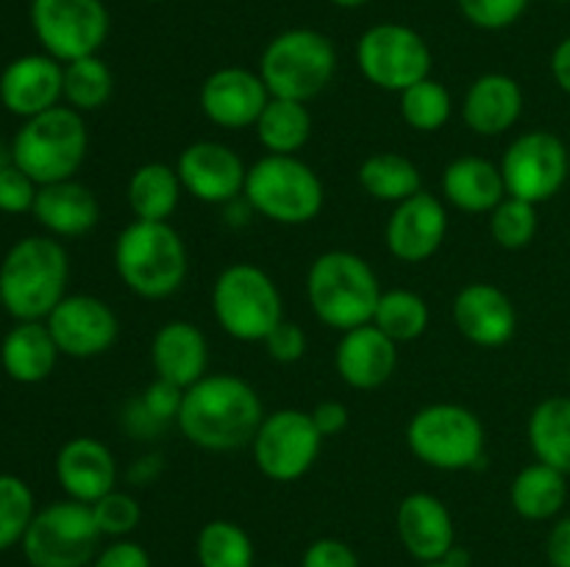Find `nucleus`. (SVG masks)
I'll use <instances>...</instances> for the list:
<instances>
[{"label":"nucleus","instance_id":"nucleus-6","mask_svg":"<svg viewBox=\"0 0 570 567\" xmlns=\"http://www.w3.org/2000/svg\"><path fill=\"white\" fill-rule=\"evenodd\" d=\"M243 198L254 215L276 226H306L326 206V187L298 156L265 153L248 167Z\"/></svg>","mask_w":570,"mask_h":567},{"label":"nucleus","instance_id":"nucleus-57","mask_svg":"<svg viewBox=\"0 0 570 567\" xmlns=\"http://www.w3.org/2000/svg\"><path fill=\"white\" fill-rule=\"evenodd\" d=\"M568 384H570V370H568Z\"/></svg>","mask_w":570,"mask_h":567},{"label":"nucleus","instance_id":"nucleus-55","mask_svg":"<svg viewBox=\"0 0 570 567\" xmlns=\"http://www.w3.org/2000/svg\"><path fill=\"white\" fill-rule=\"evenodd\" d=\"M145 3H161V0H145Z\"/></svg>","mask_w":570,"mask_h":567},{"label":"nucleus","instance_id":"nucleus-41","mask_svg":"<svg viewBox=\"0 0 570 567\" xmlns=\"http://www.w3.org/2000/svg\"><path fill=\"white\" fill-rule=\"evenodd\" d=\"M532 0H456L460 14L482 31H504L515 26Z\"/></svg>","mask_w":570,"mask_h":567},{"label":"nucleus","instance_id":"nucleus-44","mask_svg":"<svg viewBox=\"0 0 570 567\" xmlns=\"http://www.w3.org/2000/svg\"><path fill=\"white\" fill-rule=\"evenodd\" d=\"M139 400H142V406L150 411V417H154L156 422L167 426V422H176L178 409H181L184 400V389L156 376L154 381L139 392Z\"/></svg>","mask_w":570,"mask_h":567},{"label":"nucleus","instance_id":"nucleus-37","mask_svg":"<svg viewBox=\"0 0 570 567\" xmlns=\"http://www.w3.org/2000/svg\"><path fill=\"white\" fill-rule=\"evenodd\" d=\"M399 111L412 131L434 133L451 120L454 100L443 83L429 76L399 94Z\"/></svg>","mask_w":570,"mask_h":567},{"label":"nucleus","instance_id":"nucleus-46","mask_svg":"<svg viewBox=\"0 0 570 567\" xmlns=\"http://www.w3.org/2000/svg\"><path fill=\"white\" fill-rule=\"evenodd\" d=\"M89 567H154L150 554L134 539H111L106 548L98 550Z\"/></svg>","mask_w":570,"mask_h":567},{"label":"nucleus","instance_id":"nucleus-5","mask_svg":"<svg viewBox=\"0 0 570 567\" xmlns=\"http://www.w3.org/2000/svg\"><path fill=\"white\" fill-rule=\"evenodd\" d=\"M87 150L89 131L83 115L65 103L22 120L11 139V159L39 187L76 178L87 161Z\"/></svg>","mask_w":570,"mask_h":567},{"label":"nucleus","instance_id":"nucleus-4","mask_svg":"<svg viewBox=\"0 0 570 567\" xmlns=\"http://www.w3.org/2000/svg\"><path fill=\"white\" fill-rule=\"evenodd\" d=\"M382 284L371 261L354 250H326L306 272V298L323 326L345 334L373 322Z\"/></svg>","mask_w":570,"mask_h":567},{"label":"nucleus","instance_id":"nucleus-8","mask_svg":"<svg viewBox=\"0 0 570 567\" xmlns=\"http://www.w3.org/2000/svg\"><path fill=\"white\" fill-rule=\"evenodd\" d=\"M256 72L273 98L309 103L334 81L337 48L315 28H287L265 44Z\"/></svg>","mask_w":570,"mask_h":567},{"label":"nucleus","instance_id":"nucleus-3","mask_svg":"<svg viewBox=\"0 0 570 567\" xmlns=\"http://www.w3.org/2000/svg\"><path fill=\"white\" fill-rule=\"evenodd\" d=\"M115 270L137 298L165 300L187 281V242L170 220H134L115 239Z\"/></svg>","mask_w":570,"mask_h":567},{"label":"nucleus","instance_id":"nucleus-16","mask_svg":"<svg viewBox=\"0 0 570 567\" xmlns=\"http://www.w3.org/2000/svg\"><path fill=\"white\" fill-rule=\"evenodd\" d=\"M184 192L209 206H226L243 198L248 165L243 156L217 139H198L187 145L176 161Z\"/></svg>","mask_w":570,"mask_h":567},{"label":"nucleus","instance_id":"nucleus-7","mask_svg":"<svg viewBox=\"0 0 570 567\" xmlns=\"http://www.w3.org/2000/svg\"><path fill=\"white\" fill-rule=\"evenodd\" d=\"M406 448L432 470L460 472L484 465L488 431L462 404H429L406 422Z\"/></svg>","mask_w":570,"mask_h":567},{"label":"nucleus","instance_id":"nucleus-40","mask_svg":"<svg viewBox=\"0 0 570 567\" xmlns=\"http://www.w3.org/2000/svg\"><path fill=\"white\" fill-rule=\"evenodd\" d=\"M95 523H98L100 534L109 539H126L137 531L139 520H142V506L131 493L122 489H111L100 500L92 504Z\"/></svg>","mask_w":570,"mask_h":567},{"label":"nucleus","instance_id":"nucleus-59","mask_svg":"<svg viewBox=\"0 0 570 567\" xmlns=\"http://www.w3.org/2000/svg\"><path fill=\"white\" fill-rule=\"evenodd\" d=\"M271 567H278V565H271Z\"/></svg>","mask_w":570,"mask_h":567},{"label":"nucleus","instance_id":"nucleus-45","mask_svg":"<svg viewBox=\"0 0 570 567\" xmlns=\"http://www.w3.org/2000/svg\"><path fill=\"white\" fill-rule=\"evenodd\" d=\"M301 567H360V556L345 539L321 537L306 545Z\"/></svg>","mask_w":570,"mask_h":567},{"label":"nucleus","instance_id":"nucleus-32","mask_svg":"<svg viewBox=\"0 0 570 567\" xmlns=\"http://www.w3.org/2000/svg\"><path fill=\"white\" fill-rule=\"evenodd\" d=\"M256 139L267 153L276 156H298V150L312 137V115L309 106L301 100L273 98L262 109L259 120L254 126Z\"/></svg>","mask_w":570,"mask_h":567},{"label":"nucleus","instance_id":"nucleus-33","mask_svg":"<svg viewBox=\"0 0 570 567\" xmlns=\"http://www.w3.org/2000/svg\"><path fill=\"white\" fill-rule=\"evenodd\" d=\"M360 187L379 203H401L423 189L421 167L406 156L382 150V153L367 156L360 165Z\"/></svg>","mask_w":570,"mask_h":567},{"label":"nucleus","instance_id":"nucleus-35","mask_svg":"<svg viewBox=\"0 0 570 567\" xmlns=\"http://www.w3.org/2000/svg\"><path fill=\"white\" fill-rule=\"evenodd\" d=\"M429 322H432V311H429L426 298L412 289H384L376 315H373V326L399 345L423 337Z\"/></svg>","mask_w":570,"mask_h":567},{"label":"nucleus","instance_id":"nucleus-39","mask_svg":"<svg viewBox=\"0 0 570 567\" xmlns=\"http://www.w3.org/2000/svg\"><path fill=\"white\" fill-rule=\"evenodd\" d=\"M490 233L495 245L504 250H521L538 233V206L529 200L507 195L493 211H490Z\"/></svg>","mask_w":570,"mask_h":567},{"label":"nucleus","instance_id":"nucleus-29","mask_svg":"<svg viewBox=\"0 0 570 567\" xmlns=\"http://www.w3.org/2000/svg\"><path fill=\"white\" fill-rule=\"evenodd\" d=\"M181 178L176 167L165 161H145L131 172L126 187V200L134 211V220H170L181 203Z\"/></svg>","mask_w":570,"mask_h":567},{"label":"nucleus","instance_id":"nucleus-23","mask_svg":"<svg viewBox=\"0 0 570 567\" xmlns=\"http://www.w3.org/2000/svg\"><path fill=\"white\" fill-rule=\"evenodd\" d=\"M334 367L351 389H362V392L379 389L393 378L399 367V342L379 331L373 322L351 328L340 337Z\"/></svg>","mask_w":570,"mask_h":567},{"label":"nucleus","instance_id":"nucleus-10","mask_svg":"<svg viewBox=\"0 0 570 567\" xmlns=\"http://www.w3.org/2000/svg\"><path fill=\"white\" fill-rule=\"evenodd\" d=\"M100 539L92 506L65 498L37 509L20 548L31 567H89Z\"/></svg>","mask_w":570,"mask_h":567},{"label":"nucleus","instance_id":"nucleus-31","mask_svg":"<svg viewBox=\"0 0 570 567\" xmlns=\"http://www.w3.org/2000/svg\"><path fill=\"white\" fill-rule=\"evenodd\" d=\"M529 448L534 459L543 465L557 467L560 472H570V398L554 395L540 400L529 415L527 426Z\"/></svg>","mask_w":570,"mask_h":567},{"label":"nucleus","instance_id":"nucleus-58","mask_svg":"<svg viewBox=\"0 0 570 567\" xmlns=\"http://www.w3.org/2000/svg\"><path fill=\"white\" fill-rule=\"evenodd\" d=\"M0 311H3V304H0Z\"/></svg>","mask_w":570,"mask_h":567},{"label":"nucleus","instance_id":"nucleus-54","mask_svg":"<svg viewBox=\"0 0 570 567\" xmlns=\"http://www.w3.org/2000/svg\"><path fill=\"white\" fill-rule=\"evenodd\" d=\"M417 567H451V565H449V561L440 559V561H429V565H417Z\"/></svg>","mask_w":570,"mask_h":567},{"label":"nucleus","instance_id":"nucleus-18","mask_svg":"<svg viewBox=\"0 0 570 567\" xmlns=\"http://www.w3.org/2000/svg\"><path fill=\"white\" fill-rule=\"evenodd\" d=\"M267 100H271V89L265 87L259 72L248 67H220L200 83L198 92L206 120L226 131L254 128Z\"/></svg>","mask_w":570,"mask_h":567},{"label":"nucleus","instance_id":"nucleus-50","mask_svg":"<svg viewBox=\"0 0 570 567\" xmlns=\"http://www.w3.org/2000/svg\"><path fill=\"white\" fill-rule=\"evenodd\" d=\"M551 76H554L557 87L570 94V37L562 39L551 53Z\"/></svg>","mask_w":570,"mask_h":567},{"label":"nucleus","instance_id":"nucleus-36","mask_svg":"<svg viewBox=\"0 0 570 567\" xmlns=\"http://www.w3.org/2000/svg\"><path fill=\"white\" fill-rule=\"evenodd\" d=\"M115 94V76H111L109 64L95 56H83V59L67 61L65 64V103L70 109L89 115V111H100Z\"/></svg>","mask_w":570,"mask_h":567},{"label":"nucleus","instance_id":"nucleus-22","mask_svg":"<svg viewBox=\"0 0 570 567\" xmlns=\"http://www.w3.org/2000/svg\"><path fill=\"white\" fill-rule=\"evenodd\" d=\"M53 472L67 498L78 504L100 500L117 489V461L109 445L95 437H72L59 448Z\"/></svg>","mask_w":570,"mask_h":567},{"label":"nucleus","instance_id":"nucleus-11","mask_svg":"<svg viewBox=\"0 0 570 567\" xmlns=\"http://www.w3.org/2000/svg\"><path fill=\"white\" fill-rule=\"evenodd\" d=\"M356 67L367 83L401 94L432 76V50L415 28L404 22H379L356 42Z\"/></svg>","mask_w":570,"mask_h":567},{"label":"nucleus","instance_id":"nucleus-34","mask_svg":"<svg viewBox=\"0 0 570 567\" xmlns=\"http://www.w3.org/2000/svg\"><path fill=\"white\" fill-rule=\"evenodd\" d=\"M198 567H256V548L250 534L234 520H209L195 537Z\"/></svg>","mask_w":570,"mask_h":567},{"label":"nucleus","instance_id":"nucleus-27","mask_svg":"<svg viewBox=\"0 0 570 567\" xmlns=\"http://www.w3.org/2000/svg\"><path fill=\"white\" fill-rule=\"evenodd\" d=\"M443 198L468 215H490L507 198L504 176L495 161L484 156H460L440 178Z\"/></svg>","mask_w":570,"mask_h":567},{"label":"nucleus","instance_id":"nucleus-42","mask_svg":"<svg viewBox=\"0 0 570 567\" xmlns=\"http://www.w3.org/2000/svg\"><path fill=\"white\" fill-rule=\"evenodd\" d=\"M37 192L39 183L17 165L0 170V211L3 215H31Z\"/></svg>","mask_w":570,"mask_h":567},{"label":"nucleus","instance_id":"nucleus-53","mask_svg":"<svg viewBox=\"0 0 570 567\" xmlns=\"http://www.w3.org/2000/svg\"><path fill=\"white\" fill-rule=\"evenodd\" d=\"M334 6H340V9H360V6L371 3V0H332Z\"/></svg>","mask_w":570,"mask_h":567},{"label":"nucleus","instance_id":"nucleus-28","mask_svg":"<svg viewBox=\"0 0 570 567\" xmlns=\"http://www.w3.org/2000/svg\"><path fill=\"white\" fill-rule=\"evenodd\" d=\"M59 356L45 320L14 322L0 339V367L17 384H42L56 370Z\"/></svg>","mask_w":570,"mask_h":567},{"label":"nucleus","instance_id":"nucleus-20","mask_svg":"<svg viewBox=\"0 0 570 567\" xmlns=\"http://www.w3.org/2000/svg\"><path fill=\"white\" fill-rule=\"evenodd\" d=\"M451 317L462 337L476 348H501L515 337L518 311L510 295L488 281H473L456 292Z\"/></svg>","mask_w":570,"mask_h":567},{"label":"nucleus","instance_id":"nucleus-52","mask_svg":"<svg viewBox=\"0 0 570 567\" xmlns=\"http://www.w3.org/2000/svg\"><path fill=\"white\" fill-rule=\"evenodd\" d=\"M9 165H14V159H11V142L0 139V170H6Z\"/></svg>","mask_w":570,"mask_h":567},{"label":"nucleus","instance_id":"nucleus-9","mask_svg":"<svg viewBox=\"0 0 570 567\" xmlns=\"http://www.w3.org/2000/svg\"><path fill=\"white\" fill-rule=\"evenodd\" d=\"M212 315L217 326L239 342H265L284 320L278 284L250 261H234L212 284Z\"/></svg>","mask_w":570,"mask_h":567},{"label":"nucleus","instance_id":"nucleus-25","mask_svg":"<svg viewBox=\"0 0 570 567\" xmlns=\"http://www.w3.org/2000/svg\"><path fill=\"white\" fill-rule=\"evenodd\" d=\"M31 215L50 237L76 239L98 226L100 203L87 183L67 178L39 187Z\"/></svg>","mask_w":570,"mask_h":567},{"label":"nucleus","instance_id":"nucleus-14","mask_svg":"<svg viewBox=\"0 0 570 567\" xmlns=\"http://www.w3.org/2000/svg\"><path fill=\"white\" fill-rule=\"evenodd\" d=\"M501 176L507 195L546 203L554 198L568 181L570 156L566 142L551 131H527L510 142L501 156Z\"/></svg>","mask_w":570,"mask_h":567},{"label":"nucleus","instance_id":"nucleus-48","mask_svg":"<svg viewBox=\"0 0 570 567\" xmlns=\"http://www.w3.org/2000/svg\"><path fill=\"white\" fill-rule=\"evenodd\" d=\"M546 559L551 567H570V515L554 523L546 539Z\"/></svg>","mask_w":570,"mask_h":567},{"label":"nucleus","instance_id":"nucleus-2","mask_svg":"<svg viewBox=\"0 0 570 567\" xmlns=\"http://www.w3.org/2000/svg\"><path fill=\"white\" fill-rule=\"evenodd\" d=\"M70 256L50 233L22 237L0 261V304L14 322L45 320L67 295Z\"/></svg>","mask_w":570,"mask_h":567},{"label":"nucleus","instance_id":"nucleus-47","mask_svg":"<svg viewBox=\"0 0 570 567\" xmlns=\"http://www.w3.org/2000/svg\"><path fill=\"white\" fill-rule=\"evenodd\" d=\"M309 415H312V422H315V428L321 431L323 439L343 434L345 428H348V420H351L348 409H345V404H340V400H321V404H317Z\"/></svg>","mask_w":570,"mask_h":567},{"label":"nucleus","instance_id":"nucleus-51","mask_svg":"<svg viewBox=\"0 0 570 567\" xmlns=\"http://www.w3.org/2000/svg\"><path fill=\"white\" fill-rule=\"evenodd\" d=\"M159 472H161V456L148 454V456H139V459L134 461V467L128 470V478H131L134 484H139V487H145V484L156 481Z\"/></svg>","mask_w":570,"mask_h":567},{"label":"nucleus","instance_id":"nucleus-12","mask_svg":"<svg viewBox=\"0 0 570 567\" xmlns=\"http://www.w3.org/2000/svg\"><path fill=\"white\" fill-rule=\"evenodd\" d=\"M31 28L42 53L56 61L95 56L109 39V9L104 0H31Z\"/></svg>","mask_w":570,"mask_h":567},{"label":"nucleus","instance_id":"nucleus-26","mask_svg":"<svg viewBox=\"0 0 570 567\" xmlns=\"http://www.w3.org/2000/svg\"><path fill=\"white\" fill-rule=\"evenodd\" d=\"M150 365L156 376L187 389L206 376L209 367V342L206 334L189 320H170L154 334Z\"/></svg>","mask_w":570,"mask_h":567},{"label":"nucleus","instance_id":"nucleus-43","mask_svg":"<svg viewBox=\"0 0 570 567\" xmlns=\"http://www.w3.org/2000/svg\"><path fill=\"white\" fill-rule=\"evenodd\" d=\"M306 342H309V339H306L304 328L284 317V320L267 334V339L262 345H265L267 356H271L273 361H278V365H295L298 359H304Z\"/></svg>","mask_w":570,"mask_h":567},{"label":"nucleus","instance_id":"nucleus-49","mask_svg":"<svg viewBox=\"0 0 570 567\" xmlns=\"http://www.w3.org/2000/svg\"><path fill=\"white\" fill-rule=\"evenodd\" d=\"M122 428H126V434H134V437H150V434L161 431L165 426L150 417V411L145 409L142 400L134 398L128 400L126 409H122Z\"/></svg>","mask_w":570,"mask_h":567},{"label":"nucleus","instance_id":"nucleus-56","mask_svg":"<svg viewBox=\"0 0 570 567\" xmlns=\"http://www.w3.org/2000/svg\"><path fill=\"white\" fill-rule=\"evenodd\" d=\"M557 3H570V0H557Z\"/></svg>","mask_w":570,"mask_h":567},{"label":"nucleus","instance_id":"nucleus-13","mask_svg":"<svg viewBox=\"0 0 570 567\" xmlns=\"http://www.w3.org/2000/svg\"><path fill=\"white\" fill-rule=\"evenodd\" d=\"M323 437L304 409H276L265 415L250 442L256 470L276 484H293L315 467Z\"/></svg>","mask_w":570,"mask_h":567},{"label":"nucleus","instance_id":"nucleus-24","mask_svg":"<svg viewBox=\"0 0 570 567\" xmlns=\"http://www.w3.org/2000/svg\"><path fill=\"white\" fill-rule=\"evenodd\" d=\"M523 115V89L507 72H484L468 87L462 120L479 137H501Z\"/></svg>","mask_w":570,"mask_h":567},{"label":"nucleus","instance_id":"nucleus-17","mask_svg":"<svg viewBox=\"0 0 570 567\" xmlns=\"http://www.w3.org/2000/svg\"><path fill=\"white\" fill-rule=\"evenodd\" d=\"M445 233H449V211L443 200L421 189L393 206V215L384 226V245L393 259L404 265H421L443 248Z\"/></svg>","mask_w":570,"mask_h":567},{"label":"nucleus","instance_id":"nucleus-21","mask_svg":"<svg viewBox=\"0 0 570 567\" xmlns=\"http://www.w3.org/2000/svg\"><path fill=\"white\" fill-rule=\"evenodd\" d=\"M395 531L401 545L417 565L445 559L456 545L454 517L449 506L432 493H410L395 509Z\"/></svg>","mask_w":570,"mask_h":567},{"label":"nucleus","instance_id":"nucleus-15","mask_svg":"<svg viewBox=\"0 0 570 567\" xmlns=\"http://www.w3.org/2000/svg\"><path fill=\"white\" fill-rule=\"evenodd\" d=\"M45 326L59 354L70 359H95L109 354L120 337L115 309L95 295H65L45 317Z\"/></svg>","mask_w":570,"mask_h":567},{"label":"nucleus","instance_id":"nucleus-30","mask_svg":"<svg viewBox=\"0 0 570 567\" xmlns=\"http://www.w3.org/2000/svg\"><path fill=\"white\" fill-rule=\"evenodd\" d=\"M568 500V476L557 467L532 461L510 484V504L523 520L543 523L562 511Z\"/></svg>","mask_w":570,"mask_h":567},{"label":"nucleus","instance_id":"nucleus-1","mask_svg":"<svg viewBox=\"0 0 570 567\" xmlns=\"http://www.w3.org/2000/svg\"><path fill=\"white\" fill-rule=\"evenodd\" d=\"M265 420L259 392L234 372H206L184 389L176 426L189 445L209 454H234L250 448L256 428Z\"/></svg>","mask_w":570,"mask_h":567},{"label":"nucleus","instance_id":"nucleus-38","mask_svg":"<svg viewBox=\"0 0 570 567\" xmlns=\"http://www.w3.org/2000/svg\"><path fill=\"white\" fill-rule=\"evenodd\" d=\"M33 515H37V498L26 478L0 472V550L22 543Z\"/></svg>","mask_w":570,"mask_h":567},{"label":"nucleus","instance_id":"nucleus-19","mask_svg":"<svg viewBox=\"0 0 570 567\" xmlns=\"http://www.w3.org/2000/svg\"><path fill=\"white\" fill-rule=\"evenodd\" d=\"M65 100V64L48 53L11 59L0 72V106L20 120L56 109Z\"/></svg>","mask_w":570,"mask_h":567}]
</instances>
